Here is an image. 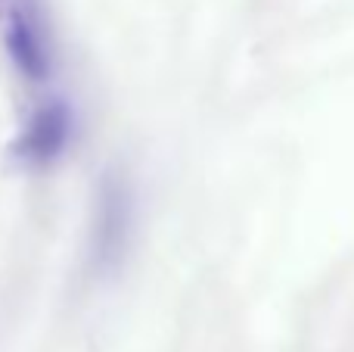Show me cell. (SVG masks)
Masks as SVG:
<instances>
[{
  "label": "cell",
  "mask_w": 354,
  "mask_h": 352,
  "mask_svg": "<svg viewBox=\"0 0 354 352\" xmlns=\"http://www.w3.org/2000/svg\"><path fill=\"white\" fill-rule=\"evenodd\" d=\"M75 128H78V118H75L72 103L66 97H44L22 118L6 153L22 172L53 168L72 147Z\"/></svg>",
  "instance_id": "3957f363"
},
{
  "label": "cell",
  "mask_w": 354,
  "mask_h": 352,
  "mask_svg": "<svg viewBox=\"0 0 354 352\" xmlns=\"http://www.w3.org/2000/svg\"><path fill=\"white\" fill-rule=\"evenodd\" d=\"M0 41L12 72L25 85H47L56 75V28L47 0H6L0 16Z\"/></svg>",
  "instance_id": "7a4b0ae2"
},
{
  "label": "cell",
  "mask_w": 354,
  "mask_h": 352,
  "mask_svg": "<svg viewBox=\"0 0 354 352\" xmlns=\"http://www.w3.org/2000/svg\"><path fill=\"white\" fill-rule=\"evenodd\" d=\"M140 234V193L128 168L109 166L100 172L91 193L84 231V262L91 278L112 281L128 268Z\"/></svg>",
  "instance_id": "6da1fadb"
},
{
  "label": "cell",
  "mask_w": 354,
  "mask_h": 352,
  "mask_svg": "<svg viewBox=\"0 0 354 352\" xmlns=\"http://www.w3.org/2000/svg\"><path fill=\"white\" fill-rule=\"evenodd\" d=\"M3 6H6V0H0V16H3Z\"/></svg>",
  "instance_id": "277c9868"
}]
</instances>
